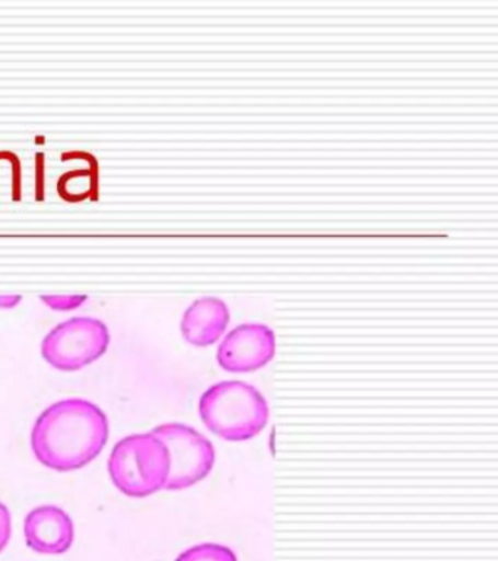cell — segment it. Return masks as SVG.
I'll use <instances>...</instances> for the list:
<instances>
[{
    "instance_id": "cell-7",
    "label": "cell",
    "mask_w": 498,
    "mask_h": 561,
    "mask_svg": "<svg viewBox=\"0 0 498 561\" xmlns=\"http://www.w3.org/2000/svg\"><path fill=\"white\" fill-rule=\"evenodd\" d=\"M24 538L30 550L58 556L72 547L76 528L71 516L55 504H43L25 516Z\"/></svg>"
},
{
    "instance_id": "cell-5",
    "label": "cell",
    "mask_w": 498,
    "mask_h": 561,
    "mask_svg": "<svg viewBox=\"0 0 498 561\" xmlns=\"http://www.w3.org/2000/svg\"><path fill=\"white\" fill-rule=\"evenodd\" d=\"M170 455V473L164 490L190 489L205 480L216 465V447L198 430L182 423H165L152 430Z\"/></svg>"
},
{
    "instance_id": "cell-10",
    "label": "cell",
    "mask_w": 498,
    "mask_h": 561,
    "mask_svg": "<svg viewBox=\"0 0 498 561\" xmlns=\"http://www.w3.org/2000/svg\"><path fill=\"white\" fill-rule=\"evenodd\" d=\"M176 561H239L230 547L216 542L199 543L182 552Z\"/></svg>"
},
{
    "instance_id": "cell-6",
    "label": "cell",
    "mask_w": 498,
    "mask_h": 561,
    "mask_svg": "<svg viewBox=\"0 0 498 561\" xmlns=\"http://www.w3.org/2000/svg\"><path fill=\"white\" fill-rule=\"evenodd\" d=\"M277 354V336L268 324L243 323L227 333L217 351L222 370L244 375L260 370Z\"/></svg>"
},
{
    "instance_id": "cell-4",
    "label": "cell",
    "mask_w": 498,
    "mask_h": 561,
    "mask_svg": "<svg viewBox=\"0 0 498 561\" xmlns=\"http://www.w3.org/2000/svg\"><path fill=\"white\" fill-rule=\"evenodd\" d=\"M111 345V331L102 320L72 318L51 329L42 342V354L60 371H78L102 358Z\"/></svg>"
},
{
    "instance_id": "cell-3",
    "label": "cell",
    "mask_w": 498,
    "mask_h": 561,
    "mask_svg": "<svg viewBox=\"0 0 498 561\" xmlns=\"http://www.w3.org/2000/svg\"><path fill=\"white\" fill-rule=\"evenodd\" d=\"M108 473L116 489L134 499L164 490L170 473V455L154 433L132 434L113 447Z\"/></svg>"
},
{
    "instance_id": "cell-8",
    "label": "cell",
    "mask_w": 498,
    "mask_h": 561,
    "mask_svg": "<svg viewBox=\"0 0 498 561\" xmlns=\"http://www.w3.org/2000/svg\"><path fill=\"white\" fill-rule=\"evenodd\" d=\"M230 320V309L224 300L218 297H200L183 314L182 335L190 345L205 348L221 340Z\"/></svg>"
},
{
    "instance_id": "cell-12",
    "label": "cell",
    "mask_w": 498,
    "mask_h": 561,
    "mask_svg": "<svg viewBox=\"0 0 498 561\" xmlns=\"http://www.w3.org/2000/svg\"><path fill=\"white\" fill-rule=\"evenodd\" d=\"M12 533L11 513L8 511L5 504L0 502V552L5 550L8 542H10Z\"/></svg>"
},
{
    "instance_id": "cell-13",
    "label": "cell",
    "mask_w": 498,
    "mask_h": 561,
    "mask_svg": "<svg viewBox=\"0 0 498 561\" xmlns=\"http://www.w3.org/2000/svg\"><path fill=\"white\" fill-rule=\"evenodd\" d=\"M21 300H23V297L16 296V294L15 296L14 294H11V296H0V309H14V307L20 305Z\"/></svg>"
},
{
    "instance_id": "cell-1",
    "label": "cell",
    "mask_w": 498,
    "mask_h": 561,
    "mask_svg": "<svg viewBox=\"0 0 498 561\" xmlns=\"http://www.w3.org/2000/svg\"><path fill=\"white\" fill-rule=\"evenodd\" d=\"M108 440L102 408L81 398L46 408L33 425L32 447L38 462L54 471H76L93 462Z\"/></svg>"
},
{
    "instance_id": "cell-11",
    "label": "cell",
    "mask_w": 498,
    "mask_h": 561,
    "mask_svg": "<svg viewBox=\"0 0 498 561\" xmlns=\"http://www.w3.org/2000/svg\"><path fill=\"white\" fill-rule=\"evenodd\" d=\"M42 301L56 311H71L80 309L86 301V296L80 294H63V296H42Z\"/></svg>"
},
{
    "instance_id": "cell-2",
    "label": "cell",
    "mask_w": 498,
    "mask_h": 561,
    "mask_svg": "<svg viewBox=\"0 0 498 561\" xmlns=\"http://www.w3.org/2000/svg\"><path fill=\"white\" fill-rule=\"evenodd\" d=\"M199 415L209 432L229 442H246L264 432L269 405L255 386L240 380L212 385L199 399Z\"/></svg>"
},
{
    "instance_id": "cell-9",
    "label": "cell",
    "mask_w": 498,
    "mask_h": 561,
    "mask_svg": "<svg viewBox=\"0 0 498 561\" xmlns=\"http://www.w3.org/2000/svg\"><path fill=\"white\" fill-rule=\"evenodd\" d=\"M59 193L67 201L80 202L99 197V164L94 161L89 170L69 171L59 180Z\"/></svg>"
}]
</instances>
